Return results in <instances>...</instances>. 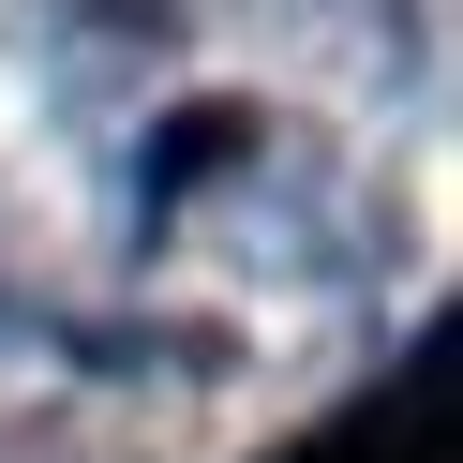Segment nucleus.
<instances>
[{"label": "nucleus", "instance_id": "obj_1", "mask_svg": "<svg viewBox=\"0 0 463 463\" xmlns=\"http://www.w3.org/2000/svg\"><path fill=\"white\" fill-rule=\"evenodd\" d=\"M284 463H449V344H419V373L373 403H344L329 433H299Z\"/></svg>", "mask_w": 463, "mask_h": 463}]
</instances>
